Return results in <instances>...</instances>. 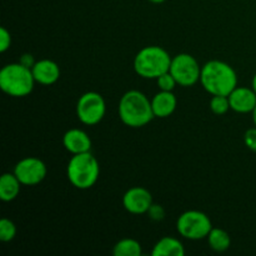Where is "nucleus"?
Segmentation results:
<instances>
[{
    "label": "nucleus",
    "mask_w": 256,
    "mask_h": 256,
    "mask_svg": "<svg viewBox=\"0 0 256 256\" xmlns=\"http://www.w3.org/2000/svg\"><path fill=\"white\" fill-rule=\"evenodd\" d=\"M200 82L209 94L225 95L238 86V75L232 66L220 60H210L202 66Z\"/></svg>",
    "instance_id": "f257e3e1"
},
{
    "label": "nucleus",
    "mask_w": 256,
    "mask_h": 256,
    "mask_svg": "<svg viewBox=\"0 0 256 256\" xmlns=\"http://www.w3.org/2000/svg\"><path fill=\"white\" fill-rule=\"evenodd\" d=\"M119 116L130 128H142L149 124L155 118L152 102L139 90H130L119 102Z\"/></svg>",
    "instance_id": "f03ea898"
},
{
    "label": "nucleus",
    "mask_w": 256,
    "mask_h": 256,
    "mask_svg": "<svg viewBox=\"0 0 256 256\" xmlns=\"http://www.w3.org/2000/svg\"><path fill=\"white\" fill-rule=\"evenodd\" d=\"M35 82L32 68L22 62L8 64L0 70V89L9 96H26L32 92Z\"/></svg>",
    "instance_id": "7ed1b4c3"
},
{
    "label": "nucleus",
    "mask_w": 256,
    "mask_h": 256,
    "mask_svg": "<svg viewBox=\"0 0 256 256\" xmlns=\"http://www.w3.org/2000/svg\"><path fill=\"white\" fill-rule=\"evenodd\" d=\"M100 166L90 152L72 155L66 168V175L72 186L80 190L90 189L99 179Z\"/></svg>",
    "instance_id": "20e7f679"
},
{
    "label": "nucleus",
    "mask_w": 256,
    "mask_h": 256,
    "mask_svg": "<svg viewBox=\"0 0 256 256\" xmlns=\"http://www.w3.org/2000/svg\"><path fill=\"white\" fill-rule=\"evenodd\" d=\"M172 59L162 48L156 45L145 46L135 56L134 70L144 79H158L160 75L169 72Z\"/></svg>",
    "instance_id": "39448f33"
},
{
    "label": "nucleus",
    "mask_w": 256,
    "mask_h": 256,
    "mask_svg": "<svg viewBox=\"0 0 256 256\" xmlns=\"http://www.w3.org/2000/svg\"><path fill=\"white\" fill-rule=\"evenodd\" d=\"M212 224L206 214L198 210L185 212L178 218L176 230L182 238L189 240H202L208 238Z\"/></svg>",
    "instance_id": "423d86ee"
},
{
    "label": "nucleus",
    "mask_w": 256,
    "mask_h": 256,
    "mask_svg": "<svg viewBox=\"0 0 256 256\" xmlns=\"http://www.w3.org/2000/svg\"><path fill=\"white\" fill-rule=\"evenodd\" d=\"M170 74L175 78L180 86H192L200 80L202 68L192 55L178 54L172 59Z\"/></svg>",
    "instance_id": "0eeeda50"
},
{
    "label": "nucleus",
    "mask_w": 256,
    "mask_h": 256,
    "mask_svg": "<svg viewBox=\"0 0 256 256\" xmlns=\"http://www.w3.org/2000/svg\"><path fill=\"white\" fill-rule=\"evenodd\" d=\"M105 112H106V104L104 98L99 92H88L78 100L76 116L82 124H98L105 116Z\"/></svg>",
    "instance_id": "6e6552de"
},
{
    "label": "nucleus",
    "mask_w": 256,
    "mask_h": 256,
    "mask_svg": "<svg viewBox=\"0 0 256 256\" xmlns=\"http://www.w3.org/2000/svg\"><path fill=\"white\" fill-rule=\"evenodd\" d=\"M46 165L44 164V162L32 156L20 160L14 168L15 176L19 179L22 185L26 186L40 184L46 176Z\"/></svg>",
    "instance_id": "1a4fd4ad"
},
{
    "label": "nucleus",
    "mask_w": 256,
    "mask_h": 256,
    "mask_svg": "<svg viewBox=\"0 0 256 256\" xmlns=\"http://www.w3.org/2000/svg\"><path fill=\"white\" fill-rule=\"evenodd\" d=\"M122 205L130 214H145L152 205V192L142 186L132 188L122 196Z\"/></svg>",
    "instance_id": "9d476101"
},
{
    "label": "nucleus",
    "mask_w": 256,
    "mask_h": 256,
    "mask_svg": "<svg viewBox=\"0 0 256 256\" xmlns=\"http://www.w3.org/2000/svg\"><path fill=\"white\" fill-rule=\"evenodd\" d=\"M230 109L240 114L254 112L256 106V92L246 86H236L229 95Z\"/></svg>",
    "instance_id": "9b49d317"
},
{
    "label": "nucleus",
    "mask_w": 256,
    "mask_h": 256,
    "mask_svg": "<svg viewBox=\"0 0 256 256\" xmlns=\"http://www.w3.org/2000/svg\"><path fill=\"white\" fill-rule=\"evenodd\" d=\"M35 82L42 85H52L59 80L60 68L55 62L49 59H42L35 62L32 68Z\"/></svg>",
    "instance_id": "f8f14e48"
},
{
    "label": "nucleus",
    "mask_w": 256,
    "mask_h": 256,
    "mask_svg": "<svg viewBox=\"0 0 256 256\" xmlns=\"http://www.w3.org/2000/svg\"><path fill=\"white\" fill-rule=\"evenodd\" d=\"M62 144L65 149L72 155L88 152L92 149V140L89 135L80 129H70L62 136Z\"/></svg>",
    "instance_id": "ddd939ff"
},
{
    "label": "nucleus",
    "mask_w": 256,
    "mask_h": 256,
    "mask_svg": "<svg viewBox=\"0 0 256 256\" xmlns=\"http://www.w3.org/2000/svg\"><path fill=\"white\" fill-rule=\"evenodd\" d=\"M178 105L176 96L172 92H158L152 99V108L155 118H168L175 112Z\"/></svg>",
    "instance_id": "4468645a"
},
{
    "label": "nucleus",
    "mask_w": 256,
    "mask_h": 256,
    "mask_svg": "<svg viewBox=\"0 0 256 256\" xmlns=\"http://www.w3.org/2000/svg\"><path fill=\"white\" fill-rule=\"evenodd\" d=\"M152 256H184V245L175 238H162L155 244L152 249Z\"/></svg>",
    "instance_id": "2eb2a0df"
},
{
    "label": "nucleus",
    "mask_w": 256,
    "mask_h": 256,
    "mask_svg": "<svg viewBox=\"0 0 256 256\" xmlns=\"http://www.w3.org/2000/svg\"><path fill=\"white\" fill-rule=\"evenodd\" d=\"M20 185L22 182L15 176L14 172L2 174V176L0 178V199L5 202L16 199L20 192Z\"/></svg>",
    "instance_id": "dca6fc26"
},
{
    "label": "nucleus",
    "mask_w": 256,
    "mask_h": 256,
    "mask_svg": "<svg viewBox=\"0 0 256 256\" xmlns=\"http://www.w3.org/2000/svg\"><path fill=\"white\" fill-rule=\"evenodd\" d=\"M206 239L210 248L218 252H222L228 250L230 248V244H232L230 235L225 230L219 229V228H212Z\"/></svg>",
    "instance_id": "f3484780"
},
{
    "label": "nucleus",
    "mask_w": 256,
    "mask_h": 256,
    "mask_svg": "<svg viewBox=\"0 0 256 256\" xmlns=\"http://www.w3.org/2000/svg\"><path fill=\"white\" fill-rule=\"evenodd\" d=\"M112 252L115 256H140L142 245L134 239H122L115 244Z\"/></svg>",
    "instance_id": "a211bd4d"
},
{
    "label": "nucleus",
    "mask_w": 256,
    "mask_h": 256,
    "mask_svg": "<svg viewBox=\"0 0 256 256\" xmlns=\"http://www.w3.org/2000/svg\"><path fill=\"white\" fill-rule=\"evenodd\" d=\"M210 109L215 115H224L229 112L230 102L229 96L225 95H212L210 100Z\"/></svg>",
    "instance_id": "6ab92c4d"
},
{
    "label": "nucleus",
    "mask_w": 256,
    "mask_h": 256,
    "mask_svg": "<svg viewBox=\"0 0 256 256\" xmlns=\"http://www.w3.org/2000/svg\"><path fill=\"white\" fill-rule=\"evenodd\" d=\"M15 235H16V226L14 222L6 218L0 220V240L2 242H9L14 240Z\"/></svg>",
    "instance_id": "aec40b11"
},
{
    "label": "nucleus",
    "mask_w": 256,
    "mask_h": 256,
    "mask_svg": "<svg viewBox=\"0 0 256 256\" xmlns=\"http://www.w3.org/2000/svg\"><path fill=\"white\" fill-rule=\"evenodd\" d=\"M156 82L159 89L162 90V92H172V90L175 89V86L178 85L176 80H175V78L170 74V72H164L162 75H160L156 79Z\"/></svg>",
    "instance_id": "412c9836"
},
{
    "label": "nucleus",
    "mask_w": 256,
    "mask_h": 256,
    "mask_svg": "<svg viewBox=\"0 0 256 256\" xmlns=\"http://www.w3.org/2000/svg\"><path fill=\"white\" fill-rule=\"evenodd\" d=\"M12 45V35L5 28L0 29V52H5Z\"/></svg>",
    "instance_id": "4be33fe9"
},
{
    "label": "nucleus",
    "mask_w": 256,
    "mask_h": 256,
    "mask_svg": "<svg viewBox=\"0 0 256 256\" xmlns=\"http://www.w3.org/2000/svg\"><path fill=\"white\" fill-rule=\"evenodd\" d=\"M244 142L245 145H246L250 150L256 152V126L246 130V132H245L244 135Z\"/></svg>",
    "instance_id": "5701e85b"
},
{
    "label": "nucleus",
    "mask_w": 256,
    "mask_h": 256,
    "mask_svg": "<svg viewBox=\"0 0 256 256\" xmlns=\"http://www.w3.org/2000/svg\"><path fill=\"white\" fill-rule=\"evenodd\" d=\"M148 214L150 215L152 220H162L165 216V212L160 205H152V208L149 209Z\"/></svg>",
    "instance_id": "b1692460"
},
{
    "label": "nucleus",
    "mask_w": 256,
    "mask_h": 256,
    "mask_svg": "<svg viewBox=\"0 0 256 256\" xmlns=\"http://www.w3.org/2000/svg\"><path fill=\"white\" fill-rule=\"evenodd\" d=\"M20 62H22V64H24V65H26V66H29V68H32V65L35 64V62H32V55H29V54L22 55V60H20Z\"/></svg>",
    "instance_id": "393cba45"
},
{
    "label": "nucleus",
    "mask_w": 256,
    "mask_h": 256,
    "mask_svg": "<svg viewBox=\"0 0 256 256\" xmlns=\"http://www.w3.org/2000/svg\"><path fill=\"white\" fill-rule=\"evenodd\" d=\"M252 89H254V92H256V74L254 75V78H252Z\"/></svg>",
    "instance_id": "a878e982"
},
{
    "label": "nucleus",
    "mask_w": 256,
    "mask_h": 256,
    "mask_svg": "<svg viewBox=\"0 0 256 256\" xmlns=\"http://www.w3.org/2000/svg\"><path fill=\"white\" fill-rule=\"evenodd\" d=\"M149 2H154V4H162V2H166V0H149Z\"/></svg>",
    "instance_id": "bb28decb"
},
{
    "label": "nucleus",
    "mask_w": 256,
    "mask_h": 256,
    "mask_svg": "<svg viewBox=\"0 0 256 256\" xmlns=\"http://www.w3.org/2000/svg\"><path fill=\"white\" fill-rule=\"evenodd\" d=\"M252 120H254V124H255V126H256V106H255L254 112H252Z\"/></svg>",
    "instance_id": "cd10ccee"
}]
</instances>
